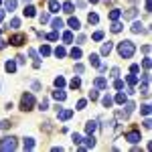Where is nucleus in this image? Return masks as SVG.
Here are the masks:
<instances>
[{"mask_svg": "<svg viewBox=\"0 0 152 152\" xmlns=\"http://www.w3.org/2000/svg\"><path fill=\"white\" fill-rule=\"evenodd\" d=\"M118 53H120V57H122V59L134 57V53H136V45H134L132 41H122V43H118Z\"/></svg>", "mask_w": 152, "mask_h": 152, "instance_id": "nucleus-1", "label": "nucleus"}, {"mask_svg": "<svg viewBox=\"0 0 152 152\" xmlns=\"http://www.w3.org/2000/svg\"><path fill=\"white\" fill-rule=\"evenodd\" d=\"M16 138L14 136H6V138H2L0 140V150L2 152H6V150H16Z\"/></svg>", "mask_w": 152, "mask_h": 152, "instance_id": "nucleus-2", "label": "nucleus"}, {"mask_svg": "<svg viewBox=\"0 0 152 152\" xmlns=\"http://www.w3.org/2000/svg\"><path fill=\"white\" fill-rule=\"evenodd\" d=\"M33 105H35V95L33 94H24L20 97V110L28 112V110H33Z\"/></svg>", "mask_w": 152, "mask_h": 152, "instance_id": "nucleus-3", "label": "nucleus"}, {"mask_svg": "<svg viewBox=\"0 0 152 152\" xmlns=\"http://www.w3.org/2000/svg\"><path fill=\"white\" fill-rule=\"evenodd\" d=\"M126 140H128L130 144H138V142L142 140L140 130H132V132H128V134H126Z\"/></svg>", "mask_w": 152, "mask_h": 152, "instance_id": "nucleus-4", "label": "nucleus"}, {"mask_svg": "<svg viewBox=\"0 0 152 152\" xmlns=\"http://www.w3.org/2000/svg\"><path fill=\"white\" fill-rule=\"evenodd\" d=\"M81 142H83V144L79 146L81 150H85V148H94V146H95V138H94V134H89V136H87V138H83Z\"/></svg>", "mask_w": 152, "mask_h": 152, "instance_id": "nucleus-5", "label": "nucleus"}, {"mask_svg": "<svg viewBox=\"0 0 152 152\" xmlns=\"http://www.w3.org/2000/svg\"><path fill=\"white\" fill-rule=\"evenodd\" d=\"M10 43L14 45V47H20L23 43H26V35H23V33H18V35H14L10 39Z\"/></svg>", "mask_w": 152, "mask_h": 152, "instance_id": "nucleus-6", "label": "nucleus"}, {"mask_svg": "<svg viewBox=\"0 0 152 152\" xmlns=\"http://www.w3.org/2000/svg\"><path fill=\"white\" fill-rule=\"evenodd\" d=\"M71 116H73V112H71V110H57V118L61 120V122H67Z\"/></svg>", "mask_w": 152, "mask_h": 152, "instance_id": "nucleus-7", "label": "nucleus"}, {"mask_svg": "<svg viewBox=\"0 0 152 152\" xmlns=\"http://www.w3.org/2000/svg\"><path fill=\"white\" fill-rule=\"evenodd\" d=\"M124 107H126V110H122V112H120V114H118V116H120V118H128L130 114H132V112H134V104H132V102H128V104L124 105Z\"/></svg>", "mask_w": 152, "mask_h": 152, "instance_id": "nucleus-8", "label": "nucleus"}, {"mask_svg": "<svg viewBox=\"0 0 152 152\" xmlns=\"http://www.w3.org/2000/svg\"><path fill=\"white\" fill-rule=\"evenodd\" d=\"M94 83H95L97 89H107V79H105V77H97Z\"/></svg>", "mask_w": 152, "mask_h": 152, "instance_id": "nucleus-9", "label": "nucleus"}, {"mask_svg": "<svg viewBox=\"0 0 152 152\" xmlns=\"http://www.w3.org/2000/svg\"><path fill=\"white\" fill-rule=\"evenodd\" d=\"M53 97H55L57 102H65V99H67V94H65V91H61V89L57 87V91H53Z\"/></svg>", "mask_w": 152, "mask_h": 152, "instance_id": "nucleus-10", "label": "nucleus"}, {"mask_svg": "<svg viewBox=\"0 0 152 152\" xmlns=\"http://www.w3.org/2000/svg\"><path fill=\"white\" fill-rule=\"evenodd\" d=\"M95 128H97V122H94V120H89V122L85 124V132H87V134H94Z\"/></svg>", "mask_w": 152, "mask_h": 152, "instance_id": "nucleus-11", "label": "nucleus"}, {"mask_svg": "<svg viewBox=\"0 0 152 152\" xmlns=\"http://www.w3.org/2000/svg\"><path fill=\"white\" fill-rule=\"evenodd\" d=\"M23 148L24 150H33V148H35V140H33V138H24Z\"/></svg>", "mask_w": 152, "mask_h": 152, "instance_id": "nucleus-12", "label": "nucleus"}, {"mask_svg": "<svg viewBox=\"0 0 152 152\" xmlns=\"http://www.w3.org/2000/svg\"><path fill=\"white\" fill-rule=\"evenodd\" d=\"M112 49H114V45H112V43H104V45H102V55H110V53H112Z\"/></svg>", "mask_w": 152, "mask_h": 152, "instance_id": "nucleus-13", "label": "nucleus"}, {"mask_svg": "<svg viewBox=\"0 0 152 152\" xmlns=\"http://www.w3.org/2000/svg\"><path fill=\"white\" fill-rule=\"evenodd\" d=\"M49 10L51 12H59L61 10V4H59L57 0H51V2H49Z\"/></svg>", "mask_w": 152, "mask_h": 152, "instance_id": "nucleus-14", "label": "nucleus"}, {"mask_svg": "<svg viewBox=\"0 0 152 152\" xmlns=\"http://www.w3.org/2000/svg\"><path fill=\"white\" fill-rule=\"evenodd\" d=\"M142 31H144V24H142V23L136 20V23L132 24V33H134V35H138V33H142Z\"/></svg>", "mask_w": 152, "mask_h": 152, "instance_id": "nucleus-15", "label": "nucleus"}, {"mask_svg": "<svg viewBox=\"0 0 152 152\" xmlns=\"http://www.w3.org/2000/svg\"><path fill=\"white\" fill-rule=\"evenodd\" d=\"M69 26L73 28V31H79V28H81V24H79V20H77V18H73V16L69 18Z\"/></svg>", "mask_w": 152, "mask_h": 152, "instance_id": "nucleus-16", "label": "nucleus"}, {"mask_svg": "<svg viewBox=\"0 0 152 152\" xmlns=\"http://www.w3.org/2000/svg\"><path fill=\"white\" fill-rule=\"evenodd\" d=\"M4 69L8 71V73H14V71H16V63H14V61H6Z\"/></svg>", "mask_w": 152, "mask_h": 152, "instance_id": "nucleus-17", "label": "nucleus"}, {"mask_svg": "<svg viewBox=\"0 0 152 152\" xmlns=\"http://www.w3.org/2000/svg\"><path fill=\"white\" fill-rule=\"evenodd\" d=\"M4 6H6V10H14L16 8V0H4Z\"/></svg>", "mask_w": 152, "mask_h": 152, "instance_id": "nucleus-18", "label": "nucleus"}, {"mask_svg": "<svg viewBox=\"0 0 152 152\" xmlns=\"http://www.w3.org/2000/svg\"><path fill=\"white\" fill-rule=\"evenodd\" d=\"M69 55H71L73 59H81V49H79V47H73Z\"/></svg>", "mask_w": 152, "mask_h": 152, "instance_id": "nucleus-19", "label": "nucleus"}, {"mask_svg": "<svg viewBox=\"0 0 152 152\" xmlns=\"http://www.w3.org/2000/svg\"><path fill=\"white\" fill-rule=\"evenodd\" d=\"M87 20H89V24H97V23H99V16H97L95 12H89V16H87Z\"/></svg>", "mask_w": 152, "mask_h": 152, "instance_id": "nucleus-20", "label": "nucleus"}, {"mask_svg": "<svg viewBox=\"0 0 152 152\" xmlns=\"http://www.w3.org/2000/svg\"><path fill=\"white\" fill-rule=\"evenodd\" d=\"M102 104H104V107H110V105L114 104V99H112V95H104V97H102Z\"/></svg>", "mask_w": 152, "mask_h": 152, "instance_id": "nucleus-21", "label": "nucleus"}, {"mask_svg": "<svg viewBox=\"0 0 152 152\" xmlns=\"http://www.w3.org/2000/svg\"><path fill=\"white\" fill-rule=\"evenodd\" d=\"M114 102H116V104H126V95H124L122 91H120V94H116V97H114Z\"/></svg>", "mask_w": 152, "mask_h": 152, "instance_id": "nucleus-22", "label": "nucleus"}, {"mask_svg": "<svg viewBox=\"0 0 152 152\" xmlns=\"http://www.w3.org/2000/svg\"><path fill=\"white\" fill-rule=\"evenodd\" d=\"M65 55H67V51H65V49H63V47H57V49H55V57L63 59V57H65Z\"/></svg>", "mask_w": 152, "mask_h": 152, "instance_id": "nucleus-23", "label": "nucleus"}, {"mask_svg": "<svg viewBox=\"0 0 152 152\" xmlns=\"http://www.w3.org/2000/svg\"><path fill=\"white\" fill-rule=\"evenodd\" d=\"M55 87H59V89H61V87H65V77H61V75L55 77Z\"/></svg>", "mask_w": 152, "mask_h": 152, "instance_id": "nucleus-24", "label": "nucleus"}, {"mask_svg": "<svg viewBox=\"0 0 152 152\" xmlns=\"http://www.w3.org/2000/svg\"><path fill=\"white\" fill-rule=\"evenodd\" d=\"M53 28H55V31H59V28H63V20H61V18H53Z\"/></svg>", "mask_w": 152, "mask_h": 152, "instance_id": "nucleus-25", "label": "nucleus"}, {"mask_svg": "<svg viewBox=\"0 0 152 152\" xmlns=\"http://www.w3.org/2000/svg\"><path fill=\"white\" fill-rule=\"evenodd\" d=\"M71 89H77V87H79V85H81V79H79V77H73V79H71Z\"/></svg>", "mask_w": 152, "mask_h": 152, "instance_id": "nucleus-26", "label": "nucleus"}, {"mask_svg": "<svg viewBox=\"0 0 152 152\" xmlns=\"http://www.w3.org/2000/svg\"><path fill=\"white\" fill-rule=\"evenodd\" d=\"M41 55H43V57H49V55H51V47H49V45H43V47H41Z\"/></svg>", "mask_w": 152, "mask_h": 152, "instance_id": "nucleus-27", "label": "nucleus"}, {"mask_svg": "<svg viewBox=\"0 0 152 152\" xmlns=\"http://www.w3.org/2000/svg\"><path fill=\"white\" fill-rule=\"evenodd\" d=\"M89 61L94 67H99V55H89Z\"/></svg>", "mask_w": 152, "mask_h": 152, "instance_id": "nucleus-28", "label": "nucleus"}, {"mask_svg": "<svg viewBox=\"0 0 152 152\" xmlns=\"http://www.w3.org/2000/svg\"><path fill=\"white\" fill-rule=\"evenodd\" d=\"M63 10L67 12V14H71V12H73V2H65V4H63Z\"/></svg>", "mask_w": 152, "mask_h": 152, "instance_id": "nucleus-29", "label": "nucleus"}, {"mask_svg": "<svg viewBox=\"0 0 152 152\" xmlns=\"http://www.w3.org/2000/svg\"><path fill=\"white\" fill-rule=\"evenodd\" d=\"M120 14H122V12L118 10V8H114V10L110 12V18H112V20H118V18H120Z\"/></svg>", "mask_w": 152, "mask_h": 152, "instance_id": "nucleus-30", "label": "nucleus"}, {"mask_svg": "<svg viewBox=\"0 0 152 152\" xmlns=\"http://www.w3.org/2000/svg\"><path fill=\"white\" fill-rule=\"evenodd\" d=\"M24 16H35V6H26L24 8Z\"/></svg>", "mask_w": 152, "mask_h": 152, "instance_id": "nucleus-31", "label": "nucleus"}, {"mask_svg": "<svg viewBox=\"0 0 152 152\" xmlns=\"http://www.w3.org/2000/svg\"><path fill=\"white\" fill-rule=\"evenodd\" d=\"M122 31V24L118 23V20H114V24H112V33H120Z\"/></svg>", "mask_w": 152, "mask_h": 152, "instance_id": "nucleus-32", "label": "nucleus"}, {"mask_svg": "<svg viewBox=\"0 0 152 152\" xmlns=\"http://www.w3.org/2000/svg\"><path fill=\"white\" fill-rule=\"evenodd\" d=\"M91 39H94V41H102V39H104V33H102V31H95L94 35H91Z\"/></svg>", "mask_w": 152, "mask_h": 152, "instance_id": "nucleus-33", "label": "nucleus"}, {"mask_svg": "<svg viewBox=\"0 0 152 152\" xmlns=\"http://www.w3.org/2000/svg\"><path fill=\"white\" fill-rule=\"evenodd\" d=\"M63 41H65V43H71V41H73V33H69V31L63 33Z\"/></svg>", "mask_w": 152, "mask_h": 152, "instance_id": "nucleus-34", "label": "nucleus"}, {"mask_svg": "<svg viewBox=\"0 0 152 152\" xmlns=\"http://www.w3.org/2000/svg\"><path fill=\"white\" fill-rule=\"evenodd\" d=\"M134 16H136V8H130V10L124 14V18H134Z\"/></svg>", "mask_w": 152, "mask_h": 152, "instance_id": "nucleus-35", "label": "nucleus"}, {"mask_svg": "<svg viewBox=\"0 0 152 152\" xmlns=\"http://www.w3.org/2000/svg\"><path fill=\"white\" fill-rule=\"evenodd\" d=\"M144 116H150V104H146V105H142V110H140Z\"/></svg>", "mask_w": 152, "mask_h": 152, "instance_id": "nucleus-36", "label": "nucleus"}, {"mask_svg": "<svg viewBox=\"0 0 152 152\" xmlns=\"http://www.w3.org/2000/svg\"><path fill=\"white\" fill-rule=\"evenodd\" d=\"M128 83L130 85H136V83H138V77H136V75H128Z\"/></svg>", "mask_w": 152, "mask_h": 152, "instance_id": "nucleus-37", "label": "nucleus"}, {"mask_svg": "<svg viewBox=\"0 0 152 152\" xmlns=\"http://www.w3.org/2000/svg\"><path fill=\"white\" fill-rule=\"evenodd\" d=\"M39 110H43V112H45V110H49V102H47V99H43V102L39 104Z\"/></svg>", "mask_w": 152, "mask_h": 152, "instance_id": "nucleus-38", "label": "nucleus"}, {"mask_svg": "<svg viewBox=\"0 0 152 152\" xmlns=\"http://www.w3.org/2000/svg\"><path fill=\"white\" fill-rule=\"evenodd\" d=\"M142 67H144V69H146V71L150 69V57H146V59H144V61H142Z\"/></svg>", "mask_w": 152, "mask_h": 152, "instance_id": "nucleus-39", "label": "nucleus"}, {"mask_svg": "<svg viewBox=\"0 0 152 152\" xmlns=\"http://www.w3.org/2000/svg\"><path fill=\"white\" fill-rule=\"evenodd\" d=\"M0 128H2V130H8V128H10V122H8V120H2V122H0Z\"/></svg>", "mask_w": 152, "mask_h": 152, "instance_id": "nucleus-40", "label": "nucleus"}, {"mask_svg": "<svg viewBox=\"0 0 152 152\" xmlns=\"http://www.w3.org/2000/svg\"><path fill=\"white\" fill-rule=\"evenodd\" d=\"M47 39H49V41H57V39H59V33H57V31H55V33H49Z\"/></svg>", "mask_w": 152, "mask_h": 152, "instance_id": "nucleus-41", "label": "nucleus"}, {"mask_svg": "<svg viewBox=\"0 0 152 152\" xmlns=\"http://www.w3.org/2000/svg\"><path fill=\"white\" fill-rule=\"evenodd\" d=\"M10 26H12V28H18V26H20V20H18V18H12V20H10Z\"/></svg>", "mask_w": 152, "mask_h": 152, "instance_id": "nucleus-42", "label": "nucleus"}, {"mask_svg": "<svg viewBox=\"0 0 152 152\" xmlns=\"http://www.w3.org/2000/svg\"><path fill=\"white\" fill-rule=\"evenodd\" d=\"M97 97H99V94H97L95 89H91V91H89V99L94 102V99H97Z\"/></svg>", "mask_w": 152, "mask_h": 152, "instance_id": "nucleus-43", "label": "nucleus"}, {"mask_svg": "<svg viewBox=\"0 0 152 152\" xmlns=\"http://www.w3.org/2000/svg\"><path fill=\"white\" fill-rule=\"evenodd\" d=\"M71 138H73V144H81V136L79 134H73Z\"/></svg>", "mask_w": 152, "mask_h": 152, "instance_id": "nucleus-44", "label": "nucleus"}, {"mask_svg": "<svg viewBox=\"0 0 152 152\" xmlns=\"http://www.w3.org/2000/svg\"><path fill=\"white\" fill-rule=\"evenodd\" d=\"M114 87H116V89H122V87H124V81H122V79H116Z\"/></svg>", "mask_w": 152, "mask_h": 152, "instance_id": "nucleus-45", "label": "nucleus"}, {"mask_svg": "<svg viewBox=\"0 0 152 152\" xmlns=\"http://www.w3.org/2000/svg\"><path fill=\"white\" fill-rule=\"evenodd\" d=\"M85 104H87L85 99H79V102H77V110H85Z\"/></svg>", "mask_w": 152, "mask_h": 152, "instance_id": "nucleus-46", "label": "nucleus"}, {"mask_svg": "<svg viewBox=\"0 0 152 152\" xmlns=\"http://www.w3.org/2000/svg\"><path fill=\"white\" fill-rule=\"evenodd\" d=\"M142 81H144V83H150V73H148V71L142 75Z\"/></svg>", "mask_w": 152, "mask_h": 152, "instance_id": "nucleus-47", "label": "nucleus"}, {"mask_svg": "<svg viewBox=\"0 0 152 152\" xmlns=\"http://www.w3.org/2000/svg\"><path fill=\"white\" fill-rule=\"evenodd\" d=\"M41 23L45 24V23H49V14L45 12V14H41Z\"/></svg>", "mask_w": 152, "mask_h": 152, "instance_id": "nucleus-48", "label": "nucleus"}, {"mask_svg": "<svg viewBox=\"0 0 152 152\" xmlns=\"http://www.w3.org/2000/svg\"><path fill=\"white\" fill-rule=\"evenodd\" d=\"M130 71H132V73H138V71H140V65H136V63H134V65L130 67Z\"/></svg>", "mask_w": 152, "mask_h": 152, "instance_id": "nucleus-49", "label": "nucleus"}, {"mask_svg": "<svg viewBox=\"0 0 152 152\" xmlns=\"http://www.w3.org/2000/svg\"><path fill=\"white\" fill-rule=\"evenodd\" d=\"M150 126H152V122H150V120H144V128H146V130H150Z\"/></svg>", "mask_w": 152, "mask_h": 152, "instance_id": "nucleus-50", "label": "nucleus"}, {"mask_svg": "<svg viewBox=\"0 0 152 152\" xmlns=\"http://www.w3.org/2000/svg\"><path fill=\"white\" fill-rule=\"evenodd\" d=\"M75 71H77V73H83V65H79V63H77V65H75Z\"/></svg>", "mask_w": 152, "mask_h": 152, "instance_id": "nucleus-51", "label": "nucleus"}, {"mask_svg": "<svg viewBox=\"0 0 152 152\" xmlns=\"http://www.w3.org/2000/svg\"><path fill=\"white\" fill-rule=\"evenodd\" d=\"M118 73H120V69H118V67H114V69H112V77H118Z\"/></svg>", "mask_w": 152, "mask_h": 152, "instance_id": "nucleus-52", "label": "nucleus"}, {"mask_svg": "<svg viewBox=\"0 0 152 152\" xmlns=\"http://www.w3.org/2000/svg\"><path fill=\"white\" fill-rule=\"evenodd\" d=\"M28 55H31L33 59H37V51H35V49H31V51H28Z\"/></svg>", "mask_w": 152, "mask_h": 152, "instance_id": "nucleus-53", "label": "nucleus"}, {"mask_svg": "<svg viewBox=\"0 0 152 152\" xmlns=\"http://www.w3.org/2000/svg\"><path fill=\"white\" fill-rule=\"evenodd\" d=\"M6 47V41H2V39H0V49H4Z\"/></svg>", "mask_w": 152, "mask_h": 152, "instance_id": "nucleus-54", "label": "nucleus"}, {"mask_svg": "<svg viewBox=\"0 0 152 152\" xmlns=\"http://www.w3.org/2000/svg\"><path fill=\"white\" fill-rule=\"evenodd\" d=\"M4 20V10H0V23Z\"/></svg>", "mask_w": 152, "mask_h": 152, "instance_id": "nucleus-55", "label": "nucleus"}, {"mask_svg": "<svg viewBox=\"0 0 152 152\" xmlns=\"http://www.w3.org/2000/svg\"><path fill=\"white\" fill-rule=\"evenodd\" d=\"M89 2H91V4H95V2H99V0H89Z\"/></svg>", "mask_w": 152, "mask_h": 152, "instance_id": "nucleus-56", "label": "nucleus"}, {"mask_svg": "<svg viewBox=\"0 0 152 152\" xmlns=\"http://www.w3.org/2000/svg\"><path fill=\"white\" fill-rule=\"evenodd\" d=\"M0 2H2V0H0Z\"/></svg>", "mask_w": 152, "mask_h": 152, "instance_id": "nucleus-57", "label": "nucleus"}]
</instances>
